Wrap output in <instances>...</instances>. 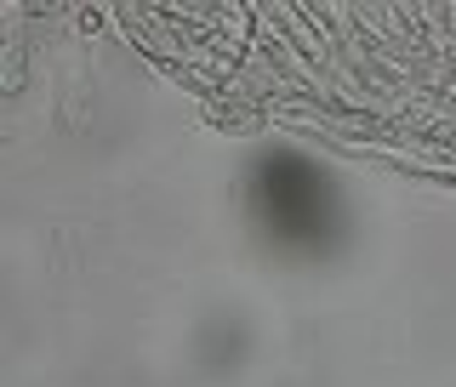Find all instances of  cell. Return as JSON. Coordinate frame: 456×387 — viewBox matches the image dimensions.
Here are the masks:
<instances>
[{"instance_id":"cell-1","label":"cell","mask_w":456,"mask_h":387,"mask_svg":"<svg viewBox=\"0 0 456 387\" xmlns=\"http://www.w3.org/2000/svg\"><path fill=\"white\" fill-rule=\"evenodd\" d=\"M256 206H263V217L280 239H325L331 206H325V182L308 165L268 160L263 177H256Z\"/></svg>"}]
</instances>
